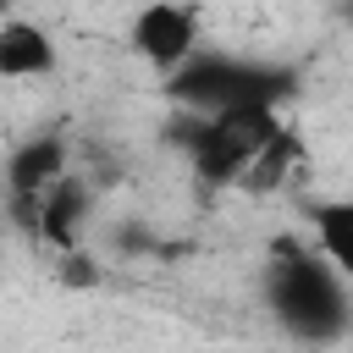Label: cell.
I'll return each instance as SVG.
<instances>
[{
    "label": "cell",
    "instance_id": "obj_7",
    "mask_svg": "<svg viewBox=\"0 0 353 353\" xmlns=\"http://www.w3.org/2000/svg\"><path fill=\"white\" fill-rule=\"evenodd\" d=\"M298 176H309V149H303V138H298L292 127H281V132L254 154V165L243 171L237 188L259 199V193H287Z\"/></svg>",
    "mask_w": 353,
    "mask_h": 353
},
{
    "label": "cell",
    "instance_id": "obj_4",
    "mask_svg": "<svg viewBox=\"0 0 353 353\" xmlns=\"http://www.w3.org/2000/svg\"><path fill=\"white\" fill-rule=\"evenodd\" d=\"M127 39L160 77H171L199 55V11L188 0H149V6H138Z\"/></svg>",
    "mask_w": 353,
    "mask_h": 353
},
{
    "label": "cell",
    "instance_id": "obj_2",
    "mask_svg": "<svg viewBox=\"0 0 353 353\" xmlns=\"http://www.w3.org/2000/svg\"><path fill=\"white\" fill-rule=\"evenodd\" d=\"M165 94L176 99V110H193V116L281 110L298 94V66L254 61V55H226V50H199L182 72L165 77Z\"/></svg>",
    "mask_w": 353,
    "mask_h": 353
},
{
    "label": "cell",
    "instance_id": "obj_3",
    "mask_svg": "<svg viewBox=\"0 0 353 353\" xmlns=\"http://www.w3.org/2000/svg\"><path fill=\"white\" fill-rule=\"evenodd\" d=\"M281 132V110H226V116H193L176 110L165 121V143H176L204 188H237L254 154Z\"/></svg>",
    "mask_w": 353,
    "mask_h": 353
},
{
    "label": "cell",
    "instance_id": "obj_11",
    "mask_svg": "<svg viewBox=\"0 0 353 353\" xmlns=\"http://www.w3.org/2000/svg\"><path fill=\"white\" fill-rule=\"evenodd\" d=\"M347 6H353V0H347Z\"/></svg>",
    "mask_w": 353,
    "mask_h": 353
},
{
    "label": "cell",
    "instance_id": "obj_1",
    "mask_svg": "<svg viewBox=\"0 0 353 353\" xmlns=\"http://www.w3.org/2000/svg\"><path fill=\"white\" fill-rule=\"evenodd\" d=\"M265 309L303 347H331L353 325L347 276L320 248H303L292 237H281L265 259Z\"/></svg>",
    "mask_w": 353,
    "mask_h": 353
},
{
    "label": "cell",
    "instance_id": "obj_8",
    "mask_svg": "<svg viewBox=\"0 0 353 353\" xmlns=\"http://www.w3.org/2000/svg\"><path fill=\"white\" fill-rule=\"evenodd\" d=\"M55 72V39L39 22L11 17L0 28V77L6 83H28V77H50Z\"/></svg>",
    "mask_w": 353,
    "mask_h": 353
},
{
    "label": "cell",
    "instance_id": "obj_5",
    "mask_svg": "<svg viewBox=\"0 0 353 353\" xmlns=\"http://www.w3.org/2000/svg\"><path fill=\"white\" fill-rule=\"evenodd\" d=\"M11 215H17V226H22L33 243H50V248L72 254V248H77V232H83V221H88V182L66 171V176H61L55 188H44L39 199L11 204Z\"/></svg>",
    "mask_w": 353,
    "mask_h": 353
},
{
    "label": "cell",
    "instance_id": "obj_6",
    "mask_svg": "<svg viewBox=\"0 0 353 353\" xmlns=\"http://www.w3.org/2000/svg\"><path fill=\"white\" fill-rule=\"evenodd\" d=\"M61 176H66V138H61V132H39V138L17 143L11 160H6V193H11V204L39 199V193L55 188Z\"/></svg>",
    "mask_w": 353,
    "mask_h": 353
},
{
    "label": "cell",
    "instance_id": "obj_9",
    "mask_svg": "<svg viewBox=\"0 0 353 353\" xmlns=\"http://www.w3.org/2000/svg\"><path fill=\"white\" fill-rule=\"evenodd\" d=\"M309 226L320 254L353 281V199H314L309 204Z\"/></svg>",
    "mask_w": 353,
    "mask_h": 353
},
{
    "label": "cell",
    "instance_id": "obj_10",
    "mask_svg": "<svg viewBox=\"0 0 353 353\" xmlns=\"http://www.w3.org/2000/svg\"><path fill=\"white\" fill-rule=\"evenodd\" d=\"M66 265H72V270H66V281H77V287H94V281H99L94 259H83V254H66Z\"/></svg>",
    "mask_w": 353,
    "mask_h": 353
}]
</instances>
